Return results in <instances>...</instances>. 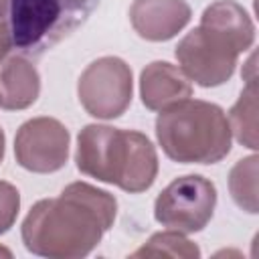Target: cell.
<instances>
[{
    "label": "cell",
    "instance_id": "13",
    "mask_svg": "<svg viewBox=\"0 0 259 259\" xmlns=\"http://www.w3.org/2000/svg\"><path fill=\"white\" fill-rule=\"evenodd\" d=\"M257 162L259 158L247 156L239 160L229 174V190L239 208L255 214L257 212Z\"/></svg>",
    "mask_w": 259,
    "mask_h": 259
},
{
    "label": "cell",
    "instance_id": "14",
    "mask_svg": "<svg viewBox=\"0 0 259 259\" xmlns=\"http://www.w3.org/2000/svg\"><path fill=\"white\" fill-rule=\"evenodd\" d=\"M132 257H180V259H192L200 257V249L184 237V233L166 229L162 233H156L150 237L146 245H142L138 251L132 253Z\"/></svg>",
    "mask_w": 259,
    "mask_h": 259
},
{
    "label": "cell",
    "instance_id": "12",
    "mask_svg": "<svg viewBox=\"0 0 259 259\" xmlns=\"http://www.w3.org/2000/svg\"><path fill=\"white\" fill-rule=\"evenodd\" d=\"M229 127L235 140L251 150H257V83L249 79L237 103L229 111Z\"/></svg>",
    "mask_w": 259,
    "mask_h": 259
},
{
    "label": "cell",
    "instance_id": "17",
    "mask_svg": "<svg viewBox=\"0 0 259 259\" xmlns=\"http://www.w3.org/2000/svg\"><path fill=\"white\" fill-rule=\"evenodd\" d=\"M4 142H6V138H4V132H2V127H0V162H2V158H4Z\"/></svg>",
    "mask_w": 259,
    "mask_h": 259
},
{
    "label": "cell",
    "instance_id": "11",
    "mask_svg": "<svg viewBox=\"0 0 259 259\" xmlns=\"http://www.w3.org/2000/svg\"><path fill=\"white\" fill-rule=\"evenodd\" d=\"M40 93V77L36 67L24 57H10L0 63V107L26 109Z\"/></svg>",
    "mask_w": 259,
    "mask_h": 259
},
{
    "label": "cell",
    "instance_id": "4",
    "mask_svg": "<svg viewBox=\"0 0 259 259\" xmlns=\"http://www.w3.org/2000/svg\"><path fill=\"white\" fill-rule=\"evenodd\" d=\"M156 136L164 154L182 164H214L231 152V127L217 103L184 99L158 113Z\"/></svg>",
    "mask_w": 259,
    "mask_h": 259
},
{
    "label": "cell",
    "instance_id": "7",
    "mask_svg": "<svg viewBox=\"0 0 259 259\" xmlns=\"http://www.w3.org/2000/svg\"><path fill=\"white\" fill-rule=\"evenodd\" d=\"M132 69L119 57H101L87 65L77 83L83 109L97 119H115L132 103Z\"/></svg>",
    "mask_w": 259,
    "mask_h": 259
},
{
    "label": "cell",
    "instance_id": "8",
    "mask_svg": "<svg viewBox=\"0 0 259 259\" xmlns=\"http://www.w3.org/2000/svg\"><path fill=\"white\" fill-rule=\"evenodd\" d=\"M69 130L55 117H32L24 121L14 138L16 162L30 172L49 174L67 164Z\"/></svg>",
    "mask_w": 259,
    "mask_h": 259
},
{
    "label": "cell",
    "instance_id": "15",
    "mask_svg": "<svg viewBox=\"0 0 259 259\" xmlns=\"http://www.w3.org/2000/svg\"><path fill=\"white\" fill-rule=\"evenodd\" d=\"M18 208H20V194L16 186L0 180V235L10 231V227L18 217Z\"/></svg>",
    "mask_w": 259,
    "mask_h": 259
},
{
    "label": "cell",
    "instance_id": "18",
    "mask_svg": "<svg viewBox=\"0 0 259 259\" xmlns=\"http://www.w3.org/2000/svg\"><path fill=\"white\" fill-rule=\"evenodd\" d=\"M0 255H6V257H10V255H12V253H10V251H8V249H4V247H0Z\"/></svg>",
    "mask_w": 259,
    "mask_h": 259
},
{
    "label": "cell",
    "instance_id": "5",
    "mask_svg": "<svg viewBox=\"0 0 259 259\" xmlns=\"http://www.w3.org/2000/svg\"><path fill=\"white\" fill-rule=\"evenodd\" d=\"M12 45L40 55L79 28L99 0H6Z\"/></svg>",
    "mask_w": 259,
    "mask_h": 259
},
{
    "label": "cell",
    "instance_id": "16",
    "mask_svg": "<svg viewBox=\"0 0 259 259\" xmlns=\"http://www.w3.org/2000/svg\"><path fill=\"white\" fill-rule=\"evenodd\" d=\"M10 47H12V36H10V24H8V2L0 0V61L6 57Z\"/></svg>",
    "mask_w": 259,
    "mask_h": 259
},
{
    "label": "cell",
    "instance_id": "2",
    "mask_svg": "<svg viewBox=\"0 0 259 259\" xmlns=\"http://www.w3.org/2000/svg\"><path fill=\"white\" fill-rule=\"evenodd\" d=\"M255 38V26L245 8L233 0H217L204 8L200 24L176 47L184 75L200 87H219L235 73L241 53Z\"/></svg>",
    "mask_w": 259,
    "mask_h": 259
},
{
    "label": "cell",
    "instance_id": "3",
    "mask_svg": "<svg viewBox=\"0 0 259 259\" xmlns=\"http://www.w3.org/2000/svg\"><path fill=\"white\" fill-rule=\"evenodd\" d=\"M77 170L125 192L148 190L158 174V156L152 142L134 130L89 123L77 138Z\"/></svg>",
    "mask_w": 259,
    "mask_h": 259
},
{
    "label": "cell",
    "instance_id": "9",
    "mask_svg": "<svg viewBox=\"0 0 259 259\" xmlns=\"http://www.w3.org/2000/svg\"><path fill=\"white\" fill-rule=\"evenodd\" d=\"M186 0H136L130 8L134 30L146 40H168L176 36L190 20Z\"/></svg>",
    "mask_w": 259,
    "mask_h": 259
},
{
    "label": "cell",
    "instance_id": "10",
    "mask_svg": "<svg viewBox=\"0 0 259 259\" xmlns=\"http://www.w3.org/2000/svg\"><path fill=\"white\" fill-rule=\"evenodd\" d=\"M140 95L148 109L162 111L188 99L192 95V83L182 69L166 61H154L140 75Z\"/></svg>",
    "mask_w": 259,
    "mask_h": 259
},
{
    "label": "cell",
    "instance_id": "1",
    "mask_svg": "<svg viewBox=\"0 0 259 259\" xmlns=\"http://www.w3.org/2000/svg\"><path fill=\"white\" fill-rule=\"evenodd\" d=\"M115 212L113 194L87 182H73L57 198H42L30 208L22 223V243L40 257L79 259L99 245Z\"/></svg>",
    "mask_w": 259,
    "mask_h": 259
},
{
    "label": "cell",
    "instance_id": "6",
    "mask_svg": "<svg viewBox=\"0 0 259 259\" xmlns=\"http://www.w3.org/2000/svg\"><path fill=\"white\" fill-rule=\"evenodd\" d=\"M217 204L214 184L200 174L172 180L154 202V219L178 233H198L212 219Z\"/></svg>",
    "mask_w": 259,
    "mask_h": 259
}]
</instances>
